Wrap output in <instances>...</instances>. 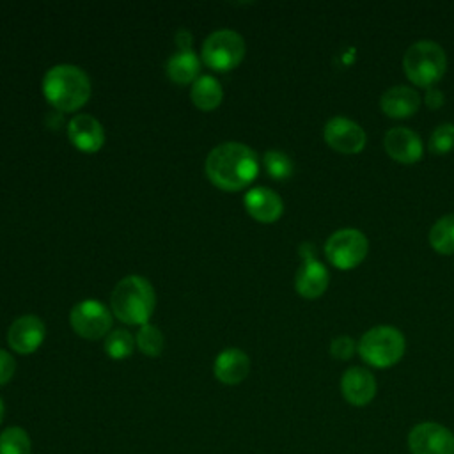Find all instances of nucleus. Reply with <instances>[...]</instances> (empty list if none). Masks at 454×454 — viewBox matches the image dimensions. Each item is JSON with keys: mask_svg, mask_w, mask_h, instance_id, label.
Returning <instances> with one entry per match:
<instances>
[{"mask_svg": "<svg viewBox=\"0 0 454 454\" xmlns=\"http://www.w3.org/2000/svg\"><path fill=\"white\" fill-rule=\"evenodd\" d=\"M204 170L213 186L225 192H238L257 177L259 158L245 144L223 142L207 154Z\"/></svg>", "mask_w": 454, "mask_h": 454, "instance_id": "obj_1", "label": "nucleus"}, {"mask_svg": "<svg viewBox=\"0 0 454 454\" xmlns=\"http://www.w3.org/2000/svg\"><path fill=\"white\" fill-rule=\"evenodd\" d=\"M90 80L87 73L73 64H59L46 71L43 94L46 101L60 112H76L90 98Z\"/></svg>", "mask_w": 454, "mask_h": 454, "instance_id": "obj_2", "label": "nucleus"}, {"mask_svg": "<svg viewBox=\"0 0 454 454\" xmlns=\"http://www.w3.org/2000/svg\"><path fill=\"white\" fill-rule=\"evenodd\" d=\"M114 316L124 325H145L154 312L156 294L151 282L140 275L119 280L110 298Z\"/></svg>", "mask_w": 454, "mask_h": 454, "instance_id": "obj_3", "label": "nucleus"}, {"mask_svg": "<svg viewBox=\"0 0 454 454\" xmlns=\"http://www.w3.org/2000/svg\"><path fill=\"white\" fill-rule=\"evenodd\" d=\"M403 69L406 78L422 89H431L436 82L442 80L447 69V57L443 48L429 39L413 43L404 57Z\"/></svg>", "mask_w": 454, "mask_h": 454, "instance_id": "obj_4", "label": "nucleus"}, {"mask_svg": "<svg viewBox=\"0 0 454 454\" xmlns=\"http://www.w3.org/2000/svg\"><path fill=\"white\" fill-rule=\"evenodd\" d=\"M404 348V335L397 328L390 325H380L362 335L356 351L367 365L387 369L403 358Z\"/></svg>", "mask_w": 454, "mask_h": 454, "instance_id": "obj_5", "label": "nucleus"}, {"mask_svg": "<svg viewBox=\"0 0 454 454\" xmlns=\"http://www.w3.org/2000/svg\"><path fill=\"white\" fill-rule=\"evenodd\" d=\"M245 39L229 28L211 32L200 48L202 62L215 71H231L238 67L245 57Z\"/></svg>", "mask_w": 454, "mask_h": 454, "instance_id": "obj_6", "label": "nucleus"}, {"mask_svg": "<svg viewBox=\"0 0 454 454\" xmlns=\"http://www.w3.org/2000/svg\"><path fill=\"white\" fill-rule=\"evenodd\" d=\"M369 252V241L358 229L335 231L325 243V255L337 270H353Z\"/></svg>", "mask_w": 454, "mask_h": 454, "instance_id": "obj_7", "label": "nucleus"}, {"mask_svg": "<svg viewBox=\"0 0 454 454\" xmlns=\"http://www.w3.org/2000/svg\"><path fill=\"white\" fill-rule=\"evenodd\" d=\"M69 323L76 335L87 340L106 337L112 328V314L105 303L98 300H83L69 312Z\"/></svg>", "mask_w": 454, "mask_h": 454, "instance_id": "obj_8", "label": "nucleus"}, {"mask_svg": "<svg viewBox=\"0 0 454 454\" xmlns=\"http://www.w3.org/2000/svg\"><path fill=\"white\" fill-rule=\"evenodd\" d=\"M300 254L303 262L294 275V289L301 298L316 300L326 291L330 273L326 266L319 259H316L314 248L309 243H303L300 247Z\"/></svg>", "mask_w": 454, "mask_h": 454, "instance_id": "obj_9", "label": "nucleus"}, {"mask_svg": "<svg viewBox=\"0 0 454 454\" xmlns=\"http://www.w3.org/2000/svg\"><path fill=\"white\" fill-rule=\"evenodd\" d=\"M410 454H454V433L438 422H420L408 433Z\"/></svg>", "mask_w": 454, "mask_h": 454, "instance_id": "obj_10", "label": "nucleus"}, {"mask_svg": "<svg viewBox=\"0 0 454 454\" xmlns=\"http://www.w3.org/2000/svg\"><path fill=\"white\" fill-rule=\"evenodd\" d=\"M325 142L340 154H358L364 151L367 137L364 128L348 117H332L323 129Z\"/></svg>", "mask_w": 454, "mask_h": 454, "instance_id": "obj_11", "label": "nucleus"}, {"mask_svg": "<svg viewBox=\"0 0 454 454\" xmlns=\"http://www.w3.org/2000/svg\"><path fill=\"white\" fill-rule=\"evenodd\" d=\"M44 335H46L44 323L34 314H25L14 319L12 325L9 326L7 342L12 351L20 355H30L43 344Z\"/></svg>", "mask_w": 454, "mask_h": 454, "instance_id": "obj_12", "label": "nucleus"}, {"mask_svg": "<svg viewBox=\"0 0 454 454\" xmlns=\"http://www.w3.org/2000/svg\"><path fill=\"white\" fill-rule=\"evenodd\" d=\"M383 147L394 161H399L404 165L419 161L424 154V145L420 137L404 126L390 128L385 133Z\"/></svg>", "mask_w": 454, "mask_h": 454, "instance_id": "obj_13", "label": "nucleus"}, {"mask_svg": "<svg viewBox=\"0 0 454 454\" xmlns=\"http://www.w3.org/2000/svg\"><path fill=\"white\" fill-rule=\"evenodd\" d=\"M67 137L82 153H96L105 144V129L101 122L89 114H78L67 122Z\"/></svg>", "mask_w": 454, "mask_h": 454, "instance_id": "obj_14", "label": "nucleus"}, {"mask_svg": "<svg viewBox=\"0 0 454 454\" xmlns=\"http://www.w3.org/2000/svg\"><path fill=\"white\" fill-rule=\"evenodd\" d=\"M340 392L353 406H365L376 395L374 374L365 367H349L340 378Z\"/></svg>", "mask_w": 454, "mask_h": 454, "instance_id": "obj_15", "label": "nucleus"}, {"mask_svg": "<svg viewBox=\"0 0 454 454\" xmlns=\"http://www.w3.org/2000/svg\"><path fill=\"white\" fill-rule=\"evenodd\" d=\"M243 204H245L247 213L254 220L262 222V223L277 222L282 216V211H284V202H282L280 195L277 192L270 190V188H264V186L250 188L245 193Z\"/></svg>", "mask_w": 454, "mask_h": 454, "instance_id": "obj_16", "label": "nucleus"}, {"mask_svg": "<svg viewBox=\"0 0 454 454\" xmlns=\"http://www.w3.org/2000/svg\"><path fill=\"white\" fill-rule=\"evenodd\" d=\"M215 378L223 385H238L250 372V358L243 349L227 348L215 358Z\"/></svg>", "mask_w": 454, "mask_h": 454, "instance_id": "obj_17", "label": "nucleus"}, {"mask_svg": "<svg viewBox=\"0 0 454 454\" xmlns=\"http://www.w3.org/2000/svg\"><path fill=\"white\" fill-rule=\"evenodd\" d=\"M420 106V96L408 85H395L385 90L380 98V108L392 119H406L417 114Z\"/></svg>", "mask_w": 454, "mask_h": 454, "instance_id": "obj_18", "label": "nucleus"}, {"mask_svg": "<svg viewBox=\"0 0 454 454\" xmlns=\"http://www.w3.org/2000/svg\"><path fill=\"white\" fill-rule=\"evenodd\" d=\"M167 76L177 85H188L199 78L200 59L193 51H177L165 64Z\"/></svg>", "mask_w": 454, "mask_h": 454, "instance_id": "obj_19", "label": "nucleus"}, {"mask_svg": "<svg viewBox=\"0 0 454 454\" xmlns=\"http://www.w3.org/2000/svg\"><path fill=\"white\" fill-rule=\"evenodd\" d=\"M190 98H192V103L199 110L211 112L216 106H220V103L223 99V90H222V85L218 83V80L215 76L202 74L192 83Z\"/></svg>", "mask_w": 454, "mask_h": 454, "instance_id": "obj_20", "label": "nucleus"}, {"mask_svg": "<svg viewBox=\"0 0 454 454\" xmlns=\"http://www.w3.org/2000/svg\"><path fill=\"white\" fill-rule=\"evenodd\" d=\"M429 243L442 255H454V213L438 218L429 229Z\"/></svg>", "mask_w": 454, "mask_h": 454, "instance_id": "obj_21", "label": "nucleus"}, {"mask_svg": "<svg viewBox=\"0 0 454 454\" xmlns=\"http://www.w3.org/2000/svg\"><path fill=\"white\" fill-rule=\"evenodd\" d=\"M0 454H32L28 433L20 426L5 427L0 433Z\"/></svg>", "mask_w": 454, "mask_h": 454, "instance_id": "obj_22", "label": "nucleus"}, {"mask_svg": "<svg viewBox=\"0 0 454 454\" xmlns=\"http://www.w3.org/2000/svg\"><path fill=\"white\" fill-rule=\"evenodd\" d=\"M135 348V339L133 335L124 330V328H117L112 330L106 337H105V353L114 358V360H124L133 353Z\"/></svg>", "mask_w": 454, "mask_h": 454, "instance_id": "obj_23", "label": "nucleus"}, {"mask_svg": "<svg viewBox=\"0 0 454 454\" xmlns=\"http://www.w3.org/2000/svg\"><path fill=\"white\" fill-rule=\"evenodd\" d=\"M135 342L145 356H160L165 346V337L158 326L145 323L138 328Z\"/></svg>", "mask_w": 454, "mask_h": 454, "instance_id": "obj_24", "label": "nucleus"}, {"mask_svg": "<svg viewBox=\"0 0 454 454\" xmlns=\"http://www.w3.org/2000/svg\"><path fill=\"white\" fill-rule=\"evenodd\" d=\"M262 165H264V170L268 172V176L273 179H278V181L291 177L293 168H294L293 160L284 151H277V149L264 153Z\"/></svg>", "mask_w": 454, "mask_h": 454, "instance_id": "obj_25", "label": "nucleus"}, {"mask_svg": "<svg viewBox=\"0 0 454 454\" xmlns=\"http://www.w3.org/2000/svg\"><path fill=\"white\" fill-rule=\"evenodd\" d=\"M427 147L436 156H443L450 153L454 149V124L445 122L436 126V129L429 137Z\"/></svg>", "mask_w": 454, "mask_h": 454, "instance_id": "obj_26", "label": "nucleus"}, {"mask_svg": "<svg viewBox=\"0 0 454 454\" xmlns=\"http://www.w3.org/2000/svg\"><path fill=\"white\" fill-rule=\"evenodd\" d=\"M356 351V344L349 335H337L330 342V355L335 360H349Z\"/></svg>", "mask_w": 454, "mask_h": 454, "instance_id": "obj_27", "label": "nucleus"}, {"mask_svg": "<svg viewBox=\"0 0 454 454\" xmlns=\"http://www.w3.org/2000/svg\"><path fill=\"white\" fill-rule=\"evenodd\" d=\"M16 371V360L5 349H0V387L9 383Z\"/></svg>", "mask_w": 454, "mask_h": 454, "instance_id": "obj_28", "label": "nucleus"}, {"mask_svg": "<svg viewBox=\"0 0 454 454\" xmlns=\"http://www.w3.org/2000/svg\"><path fill=\"white\" fill-rule=\"evenodd\" d=\"M176 43L179 46V51H193L192 50V43H193V35L188 30H179L176 35Z\"/></svg>", "mask_w": 454, "mask_h": 454, "instance_id": "obj_29", "label": "nucleus"}, {"mask_svg": "<svg viewBox=\"0 0 454 454\" xmlns=\"http://www.w3.org/2000/svg\"><path fill=\"white\" fill-rule=\"evenodd\" d=\"M426 105H427L429 108H440V106L443 105V94H442L438 89H434V87L427 89Z\"/></svg>", "mask_w": 454, "mask_h": 454, "instance_id": "obj_30", "label": "nucleus"}, {"mask_svg": "<svg viewBox=\"0 0 454 454\" xmlns=\"http://www.w3.org/2000/svg\"><path fill=\"white\" fill-rule=\"evenodd\" d=\"M4 415H5V406H4V401L0 399V424L4 420Z\"/></svg>", "mask_w": 454, "mask_h": 454, "instance_id": "obj_31", "label": "nucleus"}]
</instances>
